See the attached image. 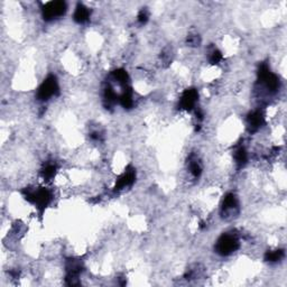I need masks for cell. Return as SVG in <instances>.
Instances as JSON below:
<instances>
[{
    "label": "cell",
    "instance_id": "cell-2",
    "mask_svg": "<svg viewBox=\"0 0 287 287\" xmlns=\"http://www.w3.org/2000/svg\"><path fill=\"white\" fill-rule=\"evenodd\" d=\"M57 92H59V84H57L55 76L51 75L43 82L41 88L38 89L37 98L42 100V101H45V100L54 97Z\"/></svg>",
    "mask_w": 287,
    "mask_h": 287
},
{
    "label": "cell",
    "instance_id": "cell-4",
    "mask_svg": "<svg viewBox=\"0 0 287 287\" xmlns=\"http://www.w3.org/2000/svg\"><path fill=\"white\" fill-rule=\"evenodd\" d=\"M198 91L195 89H188L184 91V93L182 94L181 97V108L183 110H186V111H191L193 110L195 104L198 102Z\"/></svg>",
    "mask_w": 287,
    "mask_h": 287
},
{
    "label": "cell",
    "instance_id": "cell-3",
    "mask_svg": "<svg viewBox=\"0 0 287 287\" xmlns=\"http://www.w3.org/2000/svg\"><path fill=\"white\" fill-rule=\"evenodd\" d=\"M66 12V5L63 2H52L45 5L43 8V16L46 21H52L57 17L64 15Z\"/></svg>",
    "mask_w": 287,
    "mask_h": 287
},
{
    "label": "cell",
    "instance_id": "cell-5",
    "mask_svg": "<svg viewBox=\"0 0 287 287\" xmlns=\"http://www.w3.org/2000/svg\"><path fill=\"white\" fill-rule=\"evenodd\" d=\"M264 116L260 111H255L252 112L249 117H248V125L251 131H257L259 130L260 127L264 125Z\"/></svg>",
    "mask_w": 287,
    "mask_h": 287
},
{
    "label": "cell",
    "instance_id": "cell-7",
    "mask_svg": "<svg viewBox=\"0 0 287 287\" xmlns=\"http://www.w3.org/2000/svg\"><path fill=\"white\" fill-rule=\"evenodd\" d=\"M283 256H284L283 250L269 251V252H267V255H266V260L270 261V262L278 261V260L281 259V258H283Z\"/></svg>",
    "mask_w": 287,
    "mask_h": 287
},
{
    "label": "cell",
    "instance_id": "cell-1",
    "mask_svg": "<svg viewBox=\"0 0 287 287\" xmlns=\"http://www.w3.org/2000/svg\"><path fill=\"white\" fill-rule=\"evenodd\" d=\"M239 248V240L233 234H223L217 243V250L222 256H229Z\"/></svg>",
    "mask_w": 287,
    "mask_h": 287
},
{
    "label": "cell",
    "instance_id": "cell-6",
    "mask_svg": "<svg viewBox=\"0 0 287 287\" xmlns=\"http://www.w3.org/2000/svg\"><path fill=\"white\" fill-rule=\"evenodd\" d=\"M89 17H90L89 8L84 7L83 5H79L74 13V21L79 24H83L88 21Z\"/></svg>",
    "mask_w": 287,
    "mask_h": 287
}]
</instances>
